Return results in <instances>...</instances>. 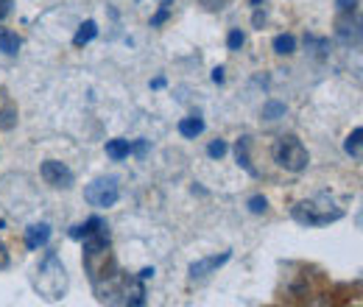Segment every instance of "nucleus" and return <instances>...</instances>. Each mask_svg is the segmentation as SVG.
<instances>
[{"label": "nucleus", "mask_w": 363, "mask_h": 307, "mask_svg": "<svg viewBox=\"0 0 363 307\" xmlns=\"http://www.w3.org/2000/svg\"><path fill=\"white\" fill-rule=\"evenodd\" d=\"M229 151V145L224 140H213L210 145H207V154H210V160H224Z\"/></svg>", "instance_id": "18"}, {"label": "nucleus", "mask_w": 363, "mask_h": 307, "mask_svg": "<svg viewBox=\"0 0 363 307\" xmlns=\"http://www.w3.org/2000/svg\"><path fill=\"white\" fill-rule=\"evenodd\" d=\"M129 154H132V143H129V140H123V137L106 140V157H109V160L121 162V160H126Z\"/></svg>", "instance_id": "8"}, {"label": "nucleus", "mask_w": 363, "mask_h": 307, "mask_svg": "<svg viewBox=\"0 0 363 307\" xmlns=\"http://www.w3.org/2000/svg\"><path fill=\"white\" fill-rule=\"evenodd\" d=\"M294 218L302 226H324V223L344 218V210L330 201H302L294 207Z\"/></svg>", "instance_id": "3"}, {"label": "nucleus", "mask_w": 363, "mask_h": 307, "mask_svg": "<svg viewBox=\"0 0 363 307\" xmlns=\"http://www.w3.org/2000/svg\"><path fill=\"white\" fill-rule=\"evenodd\" d=\"M246 207H249V213H255V216H263V213L269 210V201H266V196H252Z\"/></svg>", "instance_id": "19"}, {"label": "nucleus", "mask_w": 363, "mask_h": 307, "mask_svg": "<svg viewBox=\"0 0 363 307\" xmlns=\"http://www.w3.org/2000/svg\"><path fill=\"white\" fill-rule=\"evenodd\" d=\"M104 226H106V223H104V221L95 216V218L84 221V223H79V226H73V229H70V238H76V240H84V238H90L92 232L104 229Z\"/></svg>", "instance_id": "10"}, {"label": "nucleus", "mask_w": 363, "mask_h": 307, "mask_svg": "<svg viewBox=\"0 0 363 307\" xmlns=\"http://www.w3.org/2000/svg\"><path fill=\"white\" fill-rule=\"evenodd\" d=\"M132 151H135L137 157H145V151H148V143H145V140H140V143H135V145H132Z\"/></svg>", "instance_id": "24"}, {"label": "nucleus", "mask_w": 363, "mask_h": 307, "mask_svg": "<svg viewBox=\"0 0 363 307\" xmlns=\"http://www.w3.org/2000/svg\"><path fill=\"white\" fill-rule=\"evenodd\" d=\"M14 126H17V109L9 104V106L0 109V129H3V132H11Z\"/></svg>", "instance_id": "17"}, {"label": "nucleus", "mask_w": 363, "mask_h": 307, "mask_svg": "<svg viewBox=\"0 0 363 307\" xmlns=\"http://www.w3.org/2000/svg\"><path fill=\"white\" fill-rule=\"evenodd\" d=\"M34 285L50 302H56V299H62L67 294V271H65V265H62L56 252H48L43 257V263L37 265Z\"/></svg>", "instance_id": "1"}, {"label": "nucleus", "mask_w": 363, "mask_h": 307, "mask_svg": "<svg viewBox=\"0 0 363 307\" xmlns=\"http://www.w3.org/2000/svg\"><path fill=\"white\" fill-rule=\"evenodd\" d=\"M84 199H87V204L98 207V210H109V207H115V204H118V199H121L118 179H115V176L95 179L92 184L84 187Z\"/></svg>", "instance_id": "4"}, {"label": "nucleus", "mask_w": 363, "mask_h": 307, "mask_svg": "<svg viewBox=\"0 0 363 307\" xmlns=\"http://www.w3.org/2000/svg\"><path fill=\"white\" fill-rule=\"evenodd\" d=\"M48 240H50V226H48V223H31V226L26 229V246H28L31 252L43 249Z\"/></svg>", "instance_id": "7"}, {"label": "nucleus", "mask_w": 363, "mask_h": 307, "mask_svg": "<svg viewBox=\"0 0 363 307\" xmlns=\"http://www.w3.org/2000/svg\"><path fill=\"white\" fill-rule=\"evenodd\" d=\"M11 6H14V0H0V20H6L11 14Z\"/></svg>", "instance_id": "23"}, {"label": "nucleus", "mask_w": 363, "mask_h": 307, "mask_svg": "<svg viewBox=\"0 0 363 307\" xmlns=\"http://www.w3.org/2000/svg\"><path fill=\"white\" fill-rule=\"evenodd\" d=\"M235 157H238V162H240L243 171H249L252 176H257V171L252 168V160H249V137H240V140L235 143Z\"/></svg>", "instance_id": "11"}, {"label": "nucleus", "mask_w": 363, "mask_h": 307, "mask_svg": "<svg viewBox=\"0 0 363 307\" xmlns=\"http://www.w3.org/2000/svg\"><path fill=\"white\" fill-rule=\"evenodd\" d=\"M272 45H274V53H279V56H291V53H296V40H294L291 34H277Z\"/></svg>", "instance_id": "14"}, {"label": "nucleus", "mask_w": 363, "mask_h": 307, "mask_svg": "<svg viewBox=\"0 0 363 307\" xmlns=\"http://www.w3.org/2000/svg\"><path fill=\"white\" fill-rule=\"evenodd\" d=\"M232 252H221V255H210V257H201L190 265V279H207L210 274H216L224 263H229Z\"/></svg>", "instance_id": "6"}, {"label": "nucleus", "mask_w": 363, "mask_h": 307, "mask_svg": "<svg viewBox=\"0 0 363 307\" xmlns=\"http://www.w3.org/2000/svg\"><path fill=\"white\" fill-rule=\"evenodd\" d=\"M95 37H98V23H95V20H87V23H84V26L76 31L73 45H76V48H84V45H90Z\"/></svg>", "instance_id": "12"}, {"label": "nucleus", "mask_w": 363, "mask_h": 307, "mask_svg": "<svg viewBox=\"0 0 363 307\" xmlns=\"http://www.w3.org/2000/svg\"><path fill=\"white\" fill-rule=\"evenodd\" d=\"M279 118H285V104L282 101L263 104V121H279Z\"/></svg>", "instance_id": "16"}, {"label": "nucleus", "mask_w": 363, "mask_h": 307, "mask_svg": "<svg viewBox=\"0 0 363 307\" xmlns=\"http://www.w3.org/2000/svg\"><path fill=\"white\" fill-rule=\"evenodd\" d=\"M213 82H216V84L224 82V67H216V70H213Z\"/></svg>", "instance_id": "26"}, {"label": "nucleus", "mask_w": 363, "mask_h": 307, "mask_svg": "<svg viewBox=\"0 0 363 307\" xmlns=\"http://www.w3.org/2000/svg\"><path fill=\"white\" fill-rule=\"evenodd\" d=\"M201 132H204V121L199 115H190V118H182L179 121V134L184 140H196Z\"/></svg>", "instance_id": "9"}, {"label": "nucleus", "mask_w": 363, "mask_h": 307, "mask_svg": "<svg viewBox=\"0 0 363 307\" xmlns=\"http://www.w3.org/2000/svg\"><path fill=\"white\" fill-rule=\"evenodd\" d=\"M40 174H43V179H45V184L56 187V190H70V187H73V182H76L73 171H70L65 162H56V160L43 162Z\"/></svg>", "instance_id": "5"}, {"label": "nucleus", "mask_w": 363, "mask_h": 307, "mask_svg": "<svg viewBox=\"0 0 363 307\" xmlns=\"http://www.w3.org/2000/svg\"><path fill=\"white\" fill-rule=\"evenodd\" d=\"M361 140H363V129H361V126H355V129H352V134L347 137V143H344V151H347L352 160H361V157H363Z\"/></svg>", "instance_id": "13"}, {"label": "nucleus", "mask_w": 363, "mask_h": 307, "mask_svg": "<svg viewBox=\"0 0 363 307\" xmlns=\"http://www.w3.org/2000/svg\"><path fill=\"white\" fill-rule=\"evenodd\" d=\"M274 154V162L279 165V168H285V171H291V174H302V171H308V165H311V154H308V148L302 145V140H296V137H279L277 143H274L272 148Z\"/></svg>", "instance_id": "2"}, {"label": "nucleus", "mask_w": 363, "mask_h": 307, "mask_svg": "<svg viewBox=\"0 0 363 307\" xmlns=\"http://www.w3.org/2000/svg\"><path fill=\"white\" fill-rule=\"evenodd\" d=\"M11 265V255H9V249H6V243L0 240V271H6Z\"/></svg>", "instance_id": "21"}, {"label": "nucleus", "mask_w": 363, "mask_h": 307, "mask_svg": "<svg viewBox=\"0 0 363 307\" xmlns=\"http://www.w3.org/2000/svg\"><path fill=\"white\" fill-rule=\"evenodd\" d=\"M243 43H246V37H243V31L240 28H232L227 37V48L229 50H240L243 48Z\"/></svg>", "instance_id": "20"}, {"label": "nucleus", "mask_w": 363, "mask_h": 307, "mask_svg": "<svg viewBox=\"0 0 363 307\" xmlns=\"http://www.w3.org/2000/svg\"><path fill=\"white\" fill-rule=\"evenodd\" d=\"M338 11H358V0H335Z\"/></svg>", "instance_id": "22"}, {"label": "nucleus", "mask_w": 363, "mask_h": 307, "mask_svg": "<svg viewBox=\"0 0 363 307\" xmlns=\"http://www.w3.org/2000/svg\"><path fill=\"white\" fill-rule=\"evenodd\" d=\"M151 277H154V268H143V271H140V279H143V282L151 279Z\"/></svg>", "instance_id": "27"}, {"label": "nucleus", "mask_w": 363, "mask_h": 307, "mask_svg": "<svg viewBox=\"0 0 363 307\" xmlns=\"http://www.w3.org/2000/svg\"><path fill=\"white\" fill-rule=\"evenodd\" d=\"M0 50H3L6 56H14V53L20 50V37H17L14 31H3V28H0Z\"/></svg>", "instance_id": "15"}, {"label": "nucleus", "mask_w": 363, "mask_h": 307, "mask_svg": "<svg viewBox=\"0 0 363 307\" xmlns=\"http://www.w3.org/2000/svg\"><path fill=\"white\" fill-rule=\"evenodd\" d=\"M165 17H168V6H162V11H160V14L151 20V26H160V23H165Z\"/></svg>", "instance_id": "25"}]
</instances>
